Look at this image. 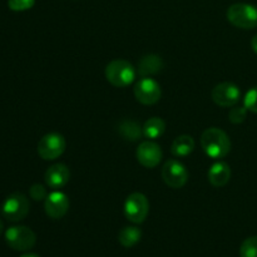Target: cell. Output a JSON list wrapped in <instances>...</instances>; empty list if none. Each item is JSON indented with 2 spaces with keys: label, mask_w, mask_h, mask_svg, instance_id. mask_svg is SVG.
Returning a JSON list of instances; mask_svg holds the SVG:
<instances>
[{
  "label": "cell",
  "mask_w": 257,
  "mask_h": 257,
  "mask_svg": "<svg viewBox=\"0 0 257 257\" xmlns=\"http://www.w3.org/2000/svg\"><path fill=\"white\" fill-rule=\"evenodd\" d=\"M201 146L203 152L213 160L226 157L231 151L230 137L225 131L217 127H211L203 131L201 136Z\"/></svg>",
  "instance_id": "6da1fadb"
},
{
  "label": "cell",
  "mask_w": 257,
  "mask_h": 257,
  "mask_svg": "<svg viewBox=\"0 0 257 257\" xmlns=\"http://www.w3.org/2000/svg\"><path fill=\"white\" fill-rule=\"evenodd\" d=\"M105 79L117 88H125L132 84L137 75V70L124 59H115L108 63L104 70Z\"/></svg>",
  "instance_id": "7a4b0ae2"
},
{
  "label": "cell",
  "mask_w": 257,
  "mask_h": 257,
  "mask_svg": "<svg viewBox=\"0 0 257 257\" xmlns=\"http://www.w3.org/2000/svg\"><path fill=\"white\" fill-rule=\"evenodd\" d=\"M227 20L240 29H255L257 28V7L246 3H236L227 9Z\"/></svg>",
  "instance_id": "3957f363"
},
{
  "label": "cell",
  "mask_w": 257,
  "mask_h": 257,
  "mask_svg": "<svg viewBox=\"0 0 257 257\" xmlns=\"http://www.w3.org/2000/svg\"><path fill=\"white\" fill-rule=\"evenodd\" d=\"M8 246L15 251H28L37 242V235L27 226H12L5 231Z\"/></svg>",
  "instance_id": "277c9868"
},
{
  "label": "cell",
  "mask_w": 257,
  "mask_h": 257,
  "mask_svg": "<svg viewBox=\"0 0 257 257\" xmlns=\"http://www.w3.org/2000/svg\"><path fill=\"white\" fill-rule=\"evenodd\" d=\"M30 203L23 193L15 192L8 196L3 203V216L10 222H19L29 213Z\"/></svg>",
  "instance_id": "5b68a950"
},
{
  "label": "cell",
  "mask_w": 257,
  "mask_h": 257,
  "mask_svg": "<svg viewBox=\"0 0 257 257\" xmlns=\"http://www.w3.org/2000/svg\"><path fill=\"white\" fill-rule=\"evenodd\" d=\"M123 210L128 221L133 223H142L150 212V202L143 193L133 192L125 198Z\"/></svg>",
  "instance_id": "8992f818"
},
{
  "label": "cell",
  "mask_w": 257,
  "mask_h": 257,
  "mask_svg": "<svg viewBox=\"0 0 257 257\" xmlns=\"http://www.w3.org/2000/svg\"><path fill=\"white\" fill-rule=\"evenodd\" d=\"M67 142L60 133H48L40 138L38 143V153L45 161H53L59 158L64 153Z\"/></svg>",
  "instance_id": "52a82bcc"
},
{
  "label": "cell",
  "mask_w": 257,
  "mask_h": 257,
  "mask_svg": "<svg viewBox=\"0 0 257 257\" xmlns=\"http://www.w3.org/2000/svg\"><path fill=\"white\" fill-rule=\"evenodd\" d=\"M133 93H135L136 99L145 105L156 104L162 95L161 85L158 84L157 80L151 77H146L138 80L136 83Z\"/></svg>",
  "instance_id": "ba28073f"
},
{
  "label": "cell",
  "mask_w": 257,
  "mask_h": 257,
  "mask_svg": "<svg viewBox=\"0 0 257 257\" xmlns=\"http://www.w3.org/2000/svg\"><path fill=\"white\" fill-rule=\"evenodd\" d=\"M162 178L168 187L177 190L187 183L188 171L180 161L168 160L162 167Z\"/></svg>",
  "instance_id": "9c48e42d"
},
{
  "label": "cell",
  "mask_w": 257,
  "mask_h": 257,
  "mask_svg": "<svg viewBox=\"0 0 257 257\" xmlns=\"http://www.w3.org/2000/svg\"><path fill=\"white\" fill-rule=\"evenodd\" d=\"M211 98L220 107H233V105H236L240 102L241 90L233 83L223 82L215 85V88L211 92Z\"/></svg>",
  "instance_id": "30bf717a"
},
{
  "label": "cell",
  "mask_w": 257,
  "mask_h": 257,
  "mask_svg": "<svg viewBox=\"0 0 257 257\" xmlns=\"http://www.w3.org/2000/svg\"><path fill=\"white\" fill-rule=\"evenodd\" d=\"M162 150L161 146L157 145L152 141H145L141 143L136 152V157L140 165H142L146 168H155L160 165L162 160Z\"/></svg>",
  "instance_id": "8fae6325"
},
{
  "label": "cell",
  "mask_w": 257,
  "mask_h": 257,
  "mask_svg": "<svg viewBox=\"0 0 257 257\" xmlns=\"http://www.w3.org/2000/svg\"><path fill=\"white\" fill-rule=\"evenodd\" d=\"M44 210L50 218L59 220V218L64 217L69 210V198L64 192L54 191L45 198Z\"/></svg>",
  "instance_id": "7c38bea8"
},
{
  "label": "cell",
  "mask_w": 257,
  "mask_h": 257,
  "mask_svg": "<svg viewBox=\"0 0 257 257\" xmlns=\"http://www.w3.org/2000/svg\"><path fill=\"white\" fill-rule=\"evenodd\" d=\"M70 178V171L64 163H55L50 166L44 175V180L47 186L53 190H59L64 187Z\"/></svg>",
  "instance_id": "4fadbf2b"
},
{
  "label": "cell",
  "mask_w": 257,
  "mask_h": 257,
  "mask_svg": "<svg viewBox=\"0 0 257 257\" xmlns=\"http://www.w3.org/2000/svg\"><path fill=\"white\" fill-rule=\"evenodd\" d=\"M165 67L163 59L157 54H147L142 57L138 62L137 73L142 78L152 77V75L158 74Z\"/></svg>",
  "instance_id": "5bb4252c"
},
{
  "label": "cell",
  "mask_w": 257,
  "mask_h": 257,
  "mask_svg": "<svg viewBox=\"0 0 257 257\" xmlns=\"http://www.w3.org/2000/svg\"><path fill=\"white\" fill-rule=\"evenodd\" d=\"M207 177L208 182L213 187H223V186L227 185L231 178L230 166L226 162H222V161L213 163L210 170H208Z\"/></svg>",
  "instance_id": "9a60e30c"
},
{
  "label": "cell",
  "mask_w": 257,
  "mask_h": 257,
  "mask_svg": "<svg viewBox=\"0 0 257 257\" xmlns=\"http://www.w3.org/2000/svg\"><path fill=\"white\" fill-rule=\"evenodd\" d=\"M193 150H195V140L188 135L178 136L173 141L172 147H171V152L177 158L187 157L193 152Z\"/></svg>",
  "instance_id": "2e32d148"
},
{
  "label": "cell",
  "mask_w": 257,
  "mask_h": 257,
  "mask_svg": "<svg viewBox=\"0 0 257 257\" xmlns=\"http://www.w3.org/2000/svg\"><path fill=\"white\" fill-rule=\"evenodd\" d=\"M118 133H119L125 141L135 142V141L140 140L141 136H143V130L137 122H135V120L123 119L120 120L119 124H118Z\"/></svg>",
  "instance_id": "e0dca14e"
},
{
  "label": "cell",
  "mask_w": 257,
  "mask_h": 257,
  "mask_svg": "<svg viewBox=\"0 0 257 257\" xmlns=\"http://www.w3.org/2000/svg\"><path fill=\"white\" fill-rule=\"evenodd\" d=\"M143 136L148 140H157L165 133L166 123L162 118L152 117L146 120V123L142 127Z\"/></svg>",
  "instance_id": "ac0fdd59"
},
{
  "label": "cell",
  "mask_w": 257,
  "mask_h": 257,
  "mask_svg": "<svg viewBox=\"0 0 257 257\" xmlns=\"http://www.w3.org/2000/svg\"><path fill=\"white\" fill-rule=\"evenodd\" d=\"M142 238V231L136 226H127L122 228L118 233V241L123 247H133L137 245Z\"/></svg>",
  "instance_id": "d6986e66"
},
{
  "label": "cell",
  "mask_w": 257,
  "mask_h": 257,
  "mask_svg": "<svg viewBox=\"0 0 257 257\" xmlns=\"http://www.w3.org/2000/svg\"><path fill=\"white\" fill-rule=\"evenodd\" d=\"M240 257H257V236L246 238L240 247Z\"/></svg>",
  "instance_id": "ffe728a7"
},
{
  "label": "cell",
  "mask_w": 257,
  "mask_h": 257,
  "mask_svg": "<svg viewBox=\"0 0 257 257\" xmlns=\"http://www.w3.org/2000/svg\"><path fill=\"white\" fill-rule=\"evenodd\" d=\"M246 117H247V109L245 105H233L228 112V120L233 124H240L245 122Z\"/></svg>",
  "instance_id": "44dd1931"
},
{
  "label": "cell",
  "mask_w": 257,
  "mask_h": 257,
  "mask_svg": "<svg viewBox=\"0 0 257 257\" xmlns=\"http://www.w3.org/2000/svg\"><path fill=\"white\" fill-rule=\"evenodd\" d=\"M243 105L250 112L257 113V85L247 90L245 98H243Z\"/></svg>",
  "instance_id": "7402d4cb"
},
{
  "label": "cell",
  "mask_w": 257,
  "mask_h": 257,
  "mask_svg": "<svg viewBox=\"0 0 257 257\" xmlns=\"http://www.w3.org/2000/svg\"><path fill=\"white\" fill-rule=\"evenodd\" d=\"M34 4L35 0H9L8 2V5L13 12H24V10L32 9Z\"/></svg>",
  "instance_id": "603a6c76"
},
{
  "label": "cell",
  "mask_w": 257,
  "mask_h": 257,
  "mask_svg": "<svg viewBox=\"0 0 257 257\" xmlns=\"http://www.w3.org/2000/svg\"><path fill=\"white\" fill-rule=\"evenodd\" d=\"M29 195L30 197L33 198L34 201H42L47 198V190L43 185H39V183H35L30 187L29 190Z\"/></svg>",
  "instance_id": "cb8c5ba5"
},
{
  "label": "cell",
  "mask_w": 257,
  "mask_h": 257,
  "mask_svg": "<svg viewBox=\"0 0 257 257\" xmlns=\"http://www.w3.org/2000/svg\"><path fill=\"white\" fill-rule=\"evenodd\" d=\"M251 48H252L253 52L257 54V34L251 39Z\"/></svg>",
  "instance_id": "d4e9b609"
},
{
  "label": "cell",
  "mask_w": 257,
  "mask_h": 257,
  "mask_svg": "<svg viewBox=\"0 0 257 257\" xmlns=\"http://www.w3.org/2000/svg\"><path fill=\"white\" fill-rule=\"evenodd\" d=\"M20 257H40V256L35 255V253H24V255H22Z\"/></svg>",
  "instance_id": "484cf974"
},
{
  "label": "cell",
  "mask_w": 257,
  "mask_h": 257,
  "mask_svg": "<svg viewBox=\"0 0 257 257\" xmlns=\"http://www.w3.org/2000/svg\"><path fill=\"white\" fill-rule=\"evenodd\" d=\"M3 231H4V226H3V222H2V221H0V236H2Z\"/></svg>",
  "instance_id": "4316f807"
}]
</instances>
